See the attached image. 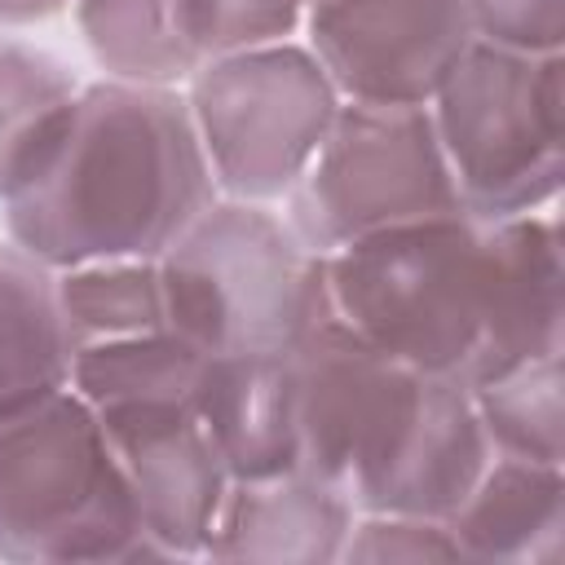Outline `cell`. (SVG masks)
<instances>
[{
	"mask_svg": "<svg viewBox=\"0 0 565 565\" xmlns=\"http://www.w3.org/2000/svg\"><path fill=\"white\" fill-rule=\"evenodd\" d=\"M221 190L177 88L102 79L40 132L0 199L9 243L49 269L159 260Z\"/></svg>",
	"mask_w": 565,
	"mask_h": 565,
	"instance_id": "1",
	"label": "cell"
},
{
	"mask_svg": "<svg viewBox=\"0 0 565 565\" xmlns=\"http://www.w3.org/2000/svg\"><path fill=\"white\" fill-rule=\"evenodd\" d=\"M300 468L358 512L446 521L490 463V437L459 380L424 375L335 318L296 349Z\"/></svg>",
	"mask_w": 565,
	"mask_h": 565,
	"instance_id": "2",
	"label": "cell"
},
{
	"mask_svg": "<svg viewBox=\"0 0 565 565\" xmlns=\"http://www.w3.org/2000/svg\"><path fill=\"white\" fill-rule=\"evenodd\" d=\"M327 305L371 349L472 388L490 362L486 221L455 212L358 238L331 256Z\"/></svg>",
	"mask_w": 565,
	"mask_h": 565,
	"instance_id": "3",
	"label": "cell"
},
{
	"mask_svg": "<svg viewBox=\"0 0 565 565\" xmlns=\"http://www.w3.org/2000/svg\"><path fill=\"white\" fill-rule=\"evenodd\" d=\"M0 561H154L106 428L71 384L0 411Z\"/></svg>",
	"mask_w": 565,
	"mask_h": 565,
	"instance_id": "4",
	"label": "cell"
},
{
	"mask_svg": "<svg viewBox=\"0 0 565 565\" xmlns=\"http://www.w3.org/2000/svg\"><path fill=\"white\" fill-rule=\"evenodd\" d=\"M168 327L199 353H291L331 318L322 256L265 203L216 199L159 256Z\"/></svg>",
	"mask_w": 565,
	"mask_h": 565,
	"instance_id": "5",
	"label": "cell"
},
{
	"mask_svg": "<svg viewBox=\"0 0 565 565\" xmlns=\"http://www.w3.org/2000/svg\"><path fill=\"white\" fill-rule=\"evenodd\" d=\"M459 203L477 221L543 212L565 177V57L472 40L428 102Z\"/></svg>",
	"mask_w": 565,
	"mask_h": 565,
	"instance_id": "6",
	"label": "cell"
},
{
	"mask_svg": "<svg viewBox=\"0 0 565 565\" xmlns=\"http://www.w3.org/2000/svg\"><path fill=\"white\" fill-rule=\"evenodd\" d=\"M463 212L428 106L340 102L318 154L287 190V225L318 256Z\"/></svg>",
	"mask_w": 565,
	"mask_h": 565,
	"instance_id": "7",
	"label": "cell"
},
{
	"mask_svg": "<svg viewBox=\"0 0 565 565\" xmlns=\"http://www.w3.org/2000/svg\"><path fill=\"white\" fill-rule=\"evenodd\" d=\"M185 84V110L216 190L247 203L282 199L340 110V93L309 44L291 40L212 57Z\"/></svg>",
	"mask_w": 565,
	"mask_h": 565,
	"instance_id": "8",
	"label": "cell"
},
{
	"mask_svg": "<svg viewBox=\"0 0 565 565\" xmlns=\"http://www.w3.org/2000/svg\"><path fill=\"white\" fill-rule=\"evenodd\" d=\"M309 53L340 102L428 106L472 44L463 0H318Z\"/></svg>",
	"mask_w": 565,
	"mask_h": 565,
	"instance_id": "9",
	"label": "cell"
},
{
	"mask_svg": "<svg viewBox=\"0 0 565 565\" xmlns=\"http://www.w3.org/2000/svg\"><path fill=\"white\" fill-rule=\"evenodd\" d=\"M128 481L154 561L203 556L207 530L230 490V472L194 402H141L97 411Z\"/></svg>",
	"mask_w": 565,
	"mask_h": 565,
	"instance_id": "10",
	"label": "cell"
},
{
	"mask_svg": "<svg viewBox=\"0 0 565 565\" xmlns=\"http://www.w3.org/2000/svg\"><path fill=\"white\" fill-rule=\"evenodd\" d=\"M358 508L305 468L230 481L207 530L203 556L247 565H327L340 561Z\"/></svg>",
	"mask_w": 565,
	"mask_h": 565,
	"instance_id": "11",
	"label": "cell"
},
{
	"mask_svg": "<svg viewBox=\"0 0 565 565\" xmlns=\"http://www.w3.org/2000/svg\"><path fill=\"white\" fill-rule=\"evenodd\" d=\"M194 411L230 481L300 468L296 366L291 353H216L203 358Z\"/></svg>",
	"mask_w": 565,
	"mask_h": 565,
	"instance_id": "12",
	"label": "cell"
},
{
	"mask_svg": "<svg viewBox=\"0 0 565 565\" xmlns=\"http://www.w3.org/2000/svg\"><path fill=\"white\" fill-rule=\"evenodd\" d=\"M490 243V362L486 375L565 349L561 225L547 212L486 221ZM477 380V384H481Z\"/></svg>",
	"mask_w": 565,
	"mask_h": 565,
	"instance_id": "13",
	"label": "cell"
},
{
	"mask_svg": "<svg viewBox=\"0 0 565 565\" xmlns=\"http://www.w3.org/2000/svg\"><path fill=\"white\" fill-rule=\"evenodd\" d=\"M463 561H556L565 530V468L490 455L468 499L446 516Z\"/></svg>",
	"mask_w": 565,
	"mask_h": 565,
	"instance_id": "14",
	"label": "cell"
},
{
	"mask_svg": "<svg viewBox=\"0 0 565 565\" xmlns=\"http://www.w3.org/2000/svg\"><path fill=\"white\" fill-rule=\"evenodd\" d=\"M71 358L57 269L0 243V411L71 384Z\"/></svg>",
	"mask_w": 565,
	"mask_h": 565,
	"instance_id": "15",
	"label": "cell"
},
{
	"mask_svg": "<svg viewBox=\"0 0 565 565\" xmlns=\"http://www.w3.org/2000/svg\"><path fill=\"white\" fill-rule=\"evenodd\" d=\"M203 358L177 331H150L128 340L84 344L71 358V388L93 411L141 406V402H194Z\"/></svg>",
	"mask_w": 565,
	"mask_h": 565,
	"instance_id": "16",
	"label": "cell"
},
{
	"mask_svg": "<svg viewBox=\"0 0 565 565\" xmlns=\"http://www.w3.org/2000/svg\"><path fill=\"white\" fill-rule=\"evenodd\" d=\"M75 22L110 79L177 88L199 71L172 26L168 0H75Z\"/></svg>",
	"mask_w": 565,
	"mask_h": 565,
	"instance_id": "17",
	"label": "cell"
},
{
	"mask_svg": "<svg viewBox=\"0 0 565 565\" xmlns=\"http://www.w3.org/2000/svg\"><path fill=\"white\" fill-rule=\"evenodd\" d=\"M561 388H565L561 353L508 366L472 384L468 393L490 437V450L565 468V393Z\"/></svg>",
	"mask_w": 565,
	"mask_h": 565,
	"instance_id": "18",
	"label": "cell"
},
{
	"mask_svg": "<svg viewBox=\"0 0 565 565\" xmlns=\"http://www.w3.org/2000/svg\"><path fill=\"white\" fill-rule=\"evenodd\" d=\"M57 296L75 349L172 331L163 313L159 260H88L57 269Z\"/></svg>",
	"mask_w": 565,
	"mask_h": 565,
	"instance_id": "19",
	"label": "cell"
},
{
	"mask_svg": "<svg viewBox=\"0 0 565 565\" xmlns=\"http://www.w3.org/2000/svg\"><path fill=\"white\" fill-rule=\"evenodd\" d=\"M75 93V75L53 53L22 40H0V199L31 159L49 119Z\"/></svg>",
	"mask_w": 565,
	"mask_h": 565,
	"instance_id": "20",
	"label": "cell"
},
{
	"mask_svg": "<svg viewBox=\"0 0 565 565\" xmlns=\"http://www.w3.org/2000/svg\"><path fill=\"white\" fill-rule=\"evenodd\" d=\"M168 13L194 66L238 49L287 40L305 18V9H296L291 0H168Z\"/></svg>",
	"mask_w": 565,
	"mask_h": 565,
	"instance_id": "21",
	"label": "cell"
},
{
	"mask_svg": "<svg viewBox=\"0 0 565 565\" xmlns=\"http://www.w3.org/2000/svg\"><path fill=\"white\" fill-rule=\"evenodd\" d=\"M340 561H463L446 521L358 512Z\"/></svg>",
	"mask_w": 565,
	"mask_h": 565,
	"instance_id": "22",
	"label": "cell"
},
{
	"mask_svg": "<svg viewBox=\"0 0 565 565\" xmlns=\"http://www.w3.org/2000/svg\"><path fill=\"white\" fill-rule=\"evenodd\" d=\"M472 40L516 53H561L565 0H463Z\"/></svg>",
	"mask_w": 565,
	"mask_h": 565,
	"instance_id": "23",
	"label": "cell"
},
{
	"mask_svg": "<svg viewBox=\"0 0 565 565\" xmlns=\"http://www.w3.org/2000/svg\"><path fill=\"white\" fill-rule=\"evenodd\" d=\"M66 4H75V0H0V26H26V22H40V18L62 13Z\"/></svg>",
	"mask_w": 565,
	"mask_h": 565,
	"instance_id": "24",
	"label": "cell"
},
{
	"mask_svg": "<svg viewBox=\"0 0 565 565\" xmlns=\"http://www.w3.org/2000/svg\"><path fill=\"white\" fill-rule=\"evenodd\" d=\"M291 4H296V9H309V4H318V0H291Z\"/></svg>",
	"mask_w": 565,
	"mask_h": 565,
	"instance_id": "25",
	"label": "cell"
}]
</instances>
